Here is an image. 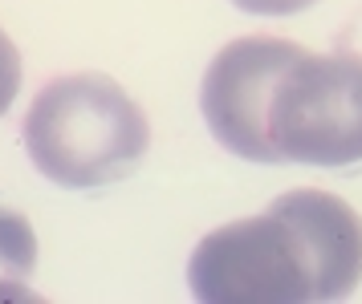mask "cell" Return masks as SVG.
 Wrapping results in <instances>:
<instances>
[{"label":"cell","mask_w":362,"mask_h":304,"mask_svg":"<svg viewBox=\"0 0 362 304\" xmlns=\"http://www.w3.org/2000/svg\"><path fill=\"white\" fill-rule=\"evenodd\" d=\"M17 90H21V53L13 45V37L0 29V118L8 114Z\"/></svg>","instance_id":"cell-6"},{"label":"cell","mask_w":362,"mask_h":304,"mask_svg":"<svg viewBox=\"0 0 362 304\" xmlns=\"http://www.w3.org/2000/svg\"><path fill=\"white\" fill-rule=\"evenodd\" d=\"M362 280V219L329 191H285L269 211L208 231L187 260L204 304L342 300Z\"/></svg>","instance_id":"cell-1"},{"label":"cell","mask_w":362,"mask_h":304,"mask_svg":"<svg viewBox=\"0 0 362 304\" xmlns=\"http://www.w3.org/2000/svg\"><path fill=\"white\" fill-rule=\"evenodd\" d=\"M232 4L248 16H293V13L313 8L317 0H232Z\"/></svg>","instance_id":"cell-7"},{"label":"cell","mask_w":362,"mask_h":304,"mask_svg":"<svg viewBox=\"0 0 362 304\" xmlns=\"http://www.w3.org/2000/svg\"><path fill=\"white\" fill-rule=\"evenodd\" d=\"M269 138L281 162H362V53L301 49L273 90Z\"/></svg>","instance_id":"cell-3"},{"label":"cell","mask_w":362,"mask_h":304,"mask_svg":"<svg viewBox=\"0 0 362 304\" xmlns=\"http://www.w3.org/2000/svg\"><path fill=\"white\" fill-rule=\"evenodd\" d=\"M37 268V231L17 207L0 203V296H25Z\"/></svg>","instance_id":"cell-5"},{"label":"cell","mask_w":362,"mask_h":304,"mask_svg":"<svg viewBox=\"0 0 362 304\" xmlns=\"http://www.w3.org/2000/svg\"><path fill=\"white\" fill-rule=\"evenodd\" d=\"M297 53L301 45L285 37H240L212 57L199 85V110L228 154L264 166L281 162L269 138V102Z\"/></svg>","instance_id":"cell-4"},{"label":"cell","mask_w":362,"mask_h":304,"mask_svg":"<svg viewBox=\"0 0 362 304\" xmlns=\"http://www.w3.org/2000/svg\"><path fill=\"white\" fill-rule=\"evenodd\" d=\"M25 150L37 175L66 191H90L127 178L147 159L151 122L115 78H53L25 114Z\"/></svg>","instance_id":"cell-2"}]
</instances>
